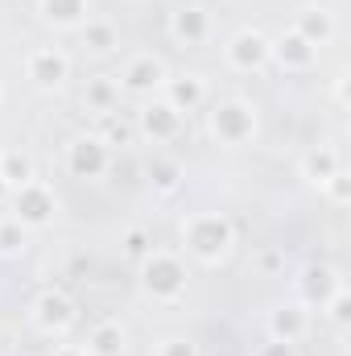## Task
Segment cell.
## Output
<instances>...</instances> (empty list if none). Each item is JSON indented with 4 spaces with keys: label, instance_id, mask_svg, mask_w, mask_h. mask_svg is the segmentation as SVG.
I'll return each instance as SVG.
<instances>
[{
    "label": "cell",
    "instance_id": "1",
    "mask_svg": "<svg viewBox=\"0 0 351 356\" xmlns=\"http://www.w3.org/2000/svg\"><path fill=\"white\" fill-rule=\"evenodd\" d=\"M232 245H236V228H232L228 216H219V211H194V216L182 220V249L194 261L219 266L232 253Z\"/></svg>",
    "mask_w": 351,
    "mask_h": 356
},
{
    "label": "cell",
    "instance_id": "2",
    "mask_svg": "<svg viewBox=\"0 0 351 356\" xmlns=\"http://www.w3.org/2000/svg\"><path fill=\"white\" fill-rule=\"evenodd\" d=\"M141 286L153 302H178L186 294V266L178 253L166 249H153L145 261H141Z\"/></svg>",
    "mask_w": 351,
    "mask_h": 356
},
{
    "label": "cell",
    "instance_id": "3",
    "mask_svg": "<svg viewBox=\"0 0 351 356\" xmlns=\"http://www.w3.org/2000/svg\"><path fill=\"white\" fill-rule=\"evenodd\" d=\"M211 133H215V141H223V145H244V141H252V137H257V108L244 104V99L219 104V108L211 112Z\"/></svg>",
    "mask_w": 351,
    "mask_h": 356
},
{
    "label": "cell",
    "instance_id": "4",
    "mask_svg": "<svg viewBox=\"0 0 351 356\" xmlns=\"http://www.w3.org/2000/svg\"><path fill=\"white\" fill-rule=\"evenodd\" d=\"M54 211H58V199L37 178H29L25 186L12 191V220H21L25 228H46L54 220Z\"/></svg>",
    "mask_w": 351,
    "mask_h": 356
},
{
    "label": "cell",
    "instance_id": "5",
    "mask_svg": "<svg viewBox=\"0 0 351 356\" xmlns=\"http://www.w3.org/2000/svg\"><path fill=\"white\" fill-rule=\"evenodd\" d=\"M223 58H228L232 71L252 75V71H261V67L273 63V42L264 38L261 29H240V33L223 46Z\"/></svg>",
    "mask_w": 351,
    "mask_h": 356
},
{
    "label": "cell",
    "instance_id": "6",
    "mask_svg": "<svg viewBox=\"0 0 351 356\" xmlns=\"http://www.w3.org/2000/svg\"><path fill=\"white\" fill-rule=\"evenodd\" d=\"M166 79H170V71H166V63L157 58V54H137V58H128L124 63V71H120V95L128 91V95H153V91L166 88Z\"/></svg>",
    "mask_w": 351,
    "mask_h": 356
},
{
    "label": "cell",
    "instance_id": "7",
    "mask_svg": "<svg viewBox=\"0 0 351 356\" xmlns=\"http://www.w3.org/2000/svg\"><path fill=\"white\" fill-rule=\"evenodd\" d=\"M33 327L42 332V336H67L71 327H75V319H79V311H75V302L62 294V290H46L37 302H33Z\"/></svg>",
    "mask_w": 351,
    "mask_h": 356
},
{
    "label": "cell",
    "instance_id": "8",
    "mask_svg": "<svg viewBox=\"0 0 351 356\" xmlns=\"http://www.w3.org/2000/svg\"><path fill=\"white\" fill-rule=\"evenodd\" d=\"M25 75L37 83V88H62L67 83V75H71V58L62 54V50H54V46H37V50H29L25 54Z\"/></svg>",
    "mask_w": 351,
    "mask_h": 356
},
{
    "label": "cell",
    "instance_id": "9",
    "mask_svg": "<svg viewBox=\"0 0 351 356\" xmlns=\"http://www.w3.org/2000/svg\"><path fill=\"white\" fill-rule=\"evenodd\" d=\"M67 166L75 178H99L112 166V149L103 137H79L67 145Z\"/></svg>",
    "mask_w": 351,
    "mask_h": 356
},
{
    "label": "cell",
    "instance_id": "10",
    "mask_svg": "<svg viewBox=\"0 0 351 356\" xmlns=\"http://www.w3.org/2000/svg\"><path fill=\"white\" fill-rule=\"evenodd\" d=\"M182 112L170 108L166 99H153V104H145L141 112H137V124H141V133L153 141V145H170L178 133H182Z\"/></svg>",
    "mask_w": 351,
    "mask_h": 356
},
{
    "label": "cell",
    "instance_id": "11",
    "mask_svg": "<svg viewBox=\"0 0 351 356\" xmlns=\"http://www.w3.org/2000/svg\"><path fill=\"white\" fill-rule=\"evenodd\" d=\"M310 327V307L302 302H281L268 311V340H285V344H298Z\"/></svg>",
    "mask_w": 351,
    "mask_h": 356
},
{
    "label": "cell",
    "instance_id": "12",
    "mask_svg": "<svg viewBox=\"0 0 351 356\" xmlns=\"http://www.w3.org/2000/svg\"><path fill=\"white\" fill-rule=\"evenodd\" d=\"M335 290H339V273L331 266H310L298 277V302L302 307H323Z\"/></svg>",
    "mask_w": 351,
    "mask_h": 356
},
{
    "label": "cell",
    "instance_id": "13",
    "mask_svg": "<svg viewBox=\"0 0 351 356\" xmlns=\"http://www.w3.org/2000/svg\"><path fill=\"white\" fill-rule=\"evenodd\" d=\"M170 33H174L182 46H203L211 38V13L198 8V4H186L170 17Z\"/></svg>",
    "mask_w": 351,
    "mask_h": 356
},
{
    "label": "cell",
    "instance_id": "14",
    "mask_svg": "<svg viewBox=\"0 0 351 356\" xmlns=\"http://www.w3.org/2000/svg\"><path fill=\"white\" fill-rule=\"evenodd\" d=\"M273 58L285 67V71H306V67H314V58H318V46H310L302 33H281L277 42H273Z\"/></svg>",
    "mask_w": 351,
    "mask_h": 356
},
{
    "label": "cell",
    "instance_id": "15",
    "mask_svg": "<svg viewBox=\"0 0 351 356\" xmlns=\"http://www.w3.org/2000/svg\"><path fill=\"white\" fill-rule=\"evenodd\" d=\"M37 8L58 29H83L91 21V0H42Z\"/></svg>",
    "mask_w": 351,
    "mask_h": 356
},
{
    "label": "cell",
    "instance_id": "16",
    "mask_svg": "<svg viewBox=\"0 0 351 356\" xmlns=\"http://www.w3.org/2000/svg\"><path fill=\"white\" fill-rule=\"evenodd\" d=\"M162 91H166V104L178 108L182 116H186V112H194V108L207 99V83H203L198 75H178V79H166V88H162Z\"/></svg>",
    "mask_w": 351,
    "mask_h": 356
},
{
    "label": "cell",
    "instance_id": "17",
    "mask_svg": "<svg viewBox=\"0 0 351 356\" xmlns=\"http://www.w3.org/2000/svg\"><path fill=\"white\" fill-rule=\"evenodd\" d=\"M293 33H302L310 46H327V42L335 38V17H331L327 8H306V13H298Z\"/></svg>",
    "mask_w": 351,
    "mask_h": 356
},
{
    "label": "cell",
    "instance_id": "18",
    "mask_svg": "<svg viewBox=\"0 0 351 356\" xmlns=\"http://www.w3.org/2000/svg\"><path fill=\"white\" fill-rule=\"evenodd\" d=\"M124 327L116 323V319H103V323H95L91 327V336H87V348L91 356H124Z\"/></svg>",
    "mask_w": 351,
    "mask_h": 356
},
{
    "label": "cell",
    "instance_id": "19",
    "mask_svg": "<svg viewBox=\"0 0 351 356\" xmlns=\"http://www.w3.org/2000/svg\"><path fill=\"white\" fill-rule=\"evenodd\" d=\"M339 175V154L331 149V145H314V149H306V158H302V178H310V182H327V178Z\"/></svg>",
    "mask_w": 351,
    "mask_h": 356
},
{
    "label": "cell",
    "instance_id": "20",
    "mask_svg": "<svg viewBox=\"0 0 351 356\" xmlns=\"http://www.w3.org/2000/svg\"><path fill=\"white\" fill-rule=\"evenodd\" d=\"M83 104H87V112L112 116V112H116V104H120V83H116V79H108V75L91 79L87 91H83Z\"/></svg>",
    "mask_w": 351,
    "mask_h": 356
},
{
    "label": "cell",
    "instance_id": "21",
    "mask_svg": "<svg viewBox=\"0 0 351 356\" xmlns=\"http://www.w3.org/2000/svg\"><path fill=\"white\" fill-rule=\"evenodd\" d=\"M149 186L157 191V195H174L178 186H182V166H178L174 158H153L149 162Z\"/></svg>",
    "mask_w": 351,
    "mask_h": 356
},
{
    "label": "cell",
    "instance_id": "22",
    "mask_svg": "<svg viewBox=\"0 0 351 356\" xmlns=\"http://www.w3.org/2000/svg\"><path fill=\"white\" fill-rule=\"evenodd\" d=\"M83 42H87L95 54H112V50L120 46V33H116V25H112V21L91 17L87 25H83Z\"/></svg>",
    "mask_w": 351,
    "mask_h": 356
},
{
    "label": "cell",
    "instance_id": "23",
    "mask_svg": "<svg viewBox=\"0 0 351 356\" xmlns=\"http://www.w3.org/2000/svg\"><path fill=\"white\" fill-rule=\"evenodd\" d=\"M25 245H29V228L21 220H12V216L0 220V257H21Z\"/></svg>",
    "mask_w": 351,
    "mask_h": 356
},
{
    "label": "cell",
    "instance_id": "24",
    "mask_svg": "<svg viewBox=\"0 0 351 356\" xmlns=\"http://www.w3.org/2000/svg\"><path fill=\"white\" fill-rule=\"evenodd\" d=\"M0 178H4V186H8V191L25 186V182L33 178V166H29V158H21V154H4V158H0Z\"/></svg>",
    "mask_w": 351,
    "mask_h": 356
},
{
    "label": "cell",
    "instance_id": "25",
    "mask_svg": "<svg viewBox=\"0 0 351 356\" xmlns=\"http://www.w3.org/2000/svg\"><path fill=\"white\" fill-rule=\"evenodd\" d=\"M124 253H128L132 261H145V257L153 253V241H149V232H145V228H128V232H124Z\"/></svg>",
    "mask_w": 351,
    "mask_h": 356
},
{
    "label": "cell",
    "instance_id": "26",
    "mask_svg": "<svg viewBox=\"0 0 351 356\" xmlns=\"http://www.w3.org/2000/svg\"><path fill=\"white\" fill-rule=\"evenodd\" d=\"M157 356H198V348L190 340H182V336H170V340L157 344Z\"/></svg>",
    "mask_w": 351,
    "mask_h": 356
},
{
    "label": "cell",
    "instance_id": "27",
    "mask_svg": "<svg viewBox=\"0 0 351 356\" xmlns=\"http://www.w3.org/2000/svg\"><path fill=\"white\" fill-rule=\"evenodd\" d=\"M323 186H331V199H335V203H348V175H343V170L335 178H327Z\"/></svg>",
    "mask_w": 351,
    "mask_h": 356
},
{
    "label": "cell",
    "instance_id": "28",
    "mask_svg": "<svg viewBox=\"0 0 351 356\" xmlns=\"http://www.w3.org/2000/svg\"><path fill=\"white\" fill-rule=\"evenodd\" d=\"M257 356H293V344H285V340H268V344H261V353Z\"/></svg>",
    "mask_w": 351,
    "mask_h": 356
},
{
    "label": "cell",
    "instance_id": "29",
    "mask_svg": "<svg viewBox=\"0 0 351 356\" xmlns=\"http://www.w3.org/2000/svg\"><path fill=\"white\" fill-rule=\"evenodd\" d=\"M50 356H91V353L83 348V344H58Z\"/></svg>",
    "mask_w": 351,
    "mask_h": 356
},
{
    "label": "cell",
    "instance_id": "30",
    "mask_svg": "<svg viewBox=\"0 0 351 356\" xmlns=\"http://www.w3.org/2000/svg\"><path fill=\"white\" fill-rule=\"evenodd\" d=\"M0 158H4V149H0Z\"/></svg>",
    "mask_w": 351,
    "mask_h": 356
}]
</instances>
